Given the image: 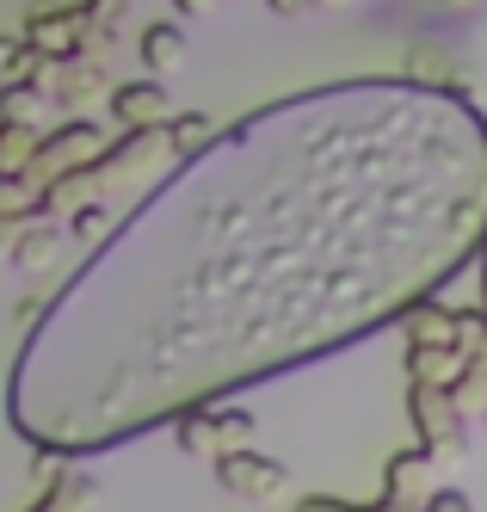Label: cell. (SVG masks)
<instances>
[{"label": "cell", "instance_id": "obj_1", "mask_svg": "<svg viewBox=\"0 0 487 512\" xmlns=\"http://www.w3.org/2000/svg\"><path fill=\"white\" fill-rule=\"evenodd\" d=\"M487 247V118L414 75L272 99L87 253L7 371L25 445L99 457L401 321Z\"/></svg>", "mask_w": 487, "mask_h": 512}, {"label": "cell", "instance_id": "obj_2", "mask_svg": "<svg viewBox=\"0 0 487 512\" xmlns=\"http://www.w3.org/2000/svg\"><path fill=\"white\" fill-rule=\"evenodd\" d=\"M173 167H179V155H173L167 124H148V130H124V136L93 161V186H99V198H118V192L161 186Z\"/></svg>", "mask_w": 487, "mask_h": 512}, {"label": "cell", "instance_id": "obj_3", "mask_svg": "<svg viewBox=\"0 0 487 512\" xmlns=\"http://www.w3.org/2000/svg\"><path fill=\"white\" fill-rule=\"evenodd\" d=\"M253 432H259V420H253L247 408H229V401H210V408H185V414L173 420L179 451H185V457H204V463L229 457V451H247V445H253Z\"/></svg>", "mask_w": 487, "mask_h": 512}, {"label": "cell", "instance_id": "obj_4", "mask_svg": "<svg viewBox=\"0 0 487 512\" xmlns=\"http://www.w3.org/2000/svg\"><path fill=\"white\" fill-rule=\"evenodd\" d=\"M407 414L420 426V445L438 463H463L469 457V420L457 414V401L444 383H407Z\"/></svg>", "mask_w": 487, "mask_h": 512}, {"label": "cell", "instance_id": "obj_5", "mask_svg": "<svg viewBox=\"0 0 487 512\" xmlns=\"http://www.w3.org/2000/svg\"><path fill=\"white\" fill-rule=\"evenodd\" d=\"M105 149H111V142H105V130H99L93 118H68V124L44 130V142H37V161H31V179H37V186H50V179H62V173L93 167Z\"/></svg>", "mask_w": 487, "mask_h": 512}, {"label": "cell", "instance_id": "obj_6", "mask_svg": "<svg viewBox=\"0 0 487 512\" xmlns=\"http://www.w3.org/2000/svg\"><path fill=\"white\" fill-rule=\"evenodd\" d=\"M50 87V99L62 105L68 118H93V105H111L105 93V62L99 56H62V62H44V75H37Z\"/></svg>", "mask_w": 487, "mask_h": 512}, {"label": "cell", "instance_id": "obj_7", "mask_svg": "<svg viewBox=\"0 0 487 512\" xmlns=\"http://www.w3.org/2000/svg\"><path fill=\"white\" fill-rule=\"evenodd\" d=\"M216 482H222V494H235V500H278L284 488H290V469L278 463V457H259L253 445L247 451H229V457H216Z\"/></svg>", "mask_w": 487, "mask_h": 512}, {"label": "cell", "instance_id": "obj_8", "mask_svg": "<svg viewBox=\"0 0 487 512\" xmlns=\"http://www.w3.org/2000/svg\"><path fill=\"white\" fill-rule=\"evenodd\" d=\"M87 25H93V13H87V0H81V7H37L19 31L31 38V50L44 56V62H62V56H81L87 50Z\"/></svg>", "mask_w": 487, "mask_h": 512}, {"label": "cell", "instance_id": "obj_9", "mask_svg": "<svg viewBox=\"0 0 487 512\" xmlns=\"http://www.w3.org/2000/svg\"><path fill=\"white\" fill-rule=\"evenodd\" d=\"M432 469H438V457L426 445L395 451L383 463V500H395V506H426L432 500Z\"/></svg>", "mask_w": 487, "mask_h": 512}, {"label": "cell", "instance_id": "obj_10", "mask_svg": "<svg viewBox=\"0 0 487 512\" xmlns=\"http://www.w3.org/2000/svg\"><path fill=\"white\" fill-rule=\"evenodd\" d=\"M111 118H118V130L167 124V118H173L167 81H161V75H148V81H124V87H111Z\"/></svg>", "mask_w": 487, "mask_h": 512}, {"label": "cell", "instance_id": "obj_11", "mask_svg": "<svg viewBox=\"0 0 487 512\" xmlns=\"http://www.w3.org/2000/svg\"><path fill=\"white\" fill-rule=\"evenodd\" d=\"M62 216L50 210H31L25 216V229H19V247H13V272H50L62 260Z\"/></svg>", "mask_w": 487, "mask_h": 512}, {"label": "cell", "instance_id": "obj_12", "mask_svg": "<svg viewBox=\"0 0 487 512\" xmlns=\"http://www.w3.org/2000/svg\"><path fill=\"white\" fill-rule=\"evenodd\" d=\"M395 327L407 334V346H457V334H463V309H444L438 297H420V303L401 309Z\"/></svg>", "mask_w": 487, "mask_h": 512}, {"label": "cell", "instance_id": "obj_13", "mask_svg": "<svg viewBox=\"0 0 487 512\" xmlns=\"http://www.w3.org/2000/svg\"><path fill=\"white\" fill-rule=\"evenodd\" d=\"M136 50H142V68H148V75H161V81H173L179 68L192 62V38H185L173 19H148L142 38H136Z\"/></svg>", "mask_w": 487, "mask_h": 512}, {"label": "cell", "instance_id": "obj_14", "mask_svg": "<svg viewBox=\"0 0 487 512\" xmlns=\"http://www.w3.org/2000/svg\"><path fill=\"white\" fill-rule=\"evenodd\" d=\"M50 112H56V99H50L44 81H13V87H0V118H7V124H37V130H44Z\"/></svg>", "mask_w": 487, "mask_h": 512}, {"label": "cell", "instance_id": "obj_15", "mask_svg": "<svg viewBox=\"0 0 487 512\" xmlns=\"http://www.w3.org/2000/svg\"><path fill=\"white\" fill-rule=\"evenodd\" d=\"M463 364H469L463 346H407V377L414 383H444L451 389L463 377Z\"/></svg>", "mask_w": 487, "mask_h": 512}, {"label": "cell", "instance_id": "obj_16", "mask_svg": "<svg viewBox=\"0 0 487 512\" xmlns=\"http://www.w3.org/2000/svg\"><path fill=\"white\" fill-rule=\"evenodd\" d=\"M93 506V475L87 469H62L56 482H44V494H37L25 512H87Z\"/></svg>", "mask_w": 487, "mask_h": 512}, {"label": "cell", "instance_id": "obj_17", "mask_svg": "<svg viewBox=\"0 0 487 512\" xmlns=\"http://www.w3.org/2000/svg\"><path fill=\"white\" fill-rule=\"evenodd\" d=\"M111 229H118V216H111V198H87L81 210L68 216V241H81L87 253L111 241Z\"/></svg>", "mask_w": 487, "mask_h": 512}, {"label": "cell", "instance_id": "obj_18", "mask_svg": "<svg viewBox=\"0 0 487 512\" xmlns=\"http://www.w3.org/2000/svg\"><path fill=\"white\" fill-rule=\"evenodd\" d=\"M37 142H44L37 124H7V118H0V173H31Z\"/></svg>", "mask_w": 487, "mask_h": 512}, {"label": "cell", "instance_id": "obj_19", "mask_svg": "<svg viewBox=\"0 0 487 512\" xmlns=\"http://www.w3.org/2000/svg\"><path fill=\"white\" fill-rule=\"evenodd\" d=\"M167 136H173V155L192 161V155H204L210 142H216V124H210V112H173L167 118Z\"/></svg>", "mask_w": 487, "mask_h": 512}, {"label": "cell", "instance_id": "obj_20", "mask_svg": "<svg viewBox=\"0 0 487 512\" xmlns=\"http://www.w3.org/2000/svg\"><path fill=\"white\" fill-rule=\"evenodd\" d=\"M451 401H457V414L475 426V420H487V358H469L463 364V377L451 383Z\"/></svg>", "mask_w": 487, "mask_h": 512}, {"label": "cell", "instance_id": "obj_21", "mask_svg": "<svg viewBox=\"0 0 487 512\" xmlns=\"http://www.w3.org/2000/svg\"><path fill=\"white\" fill-rule=\"evenodd\" d=\"M44 75V56L31 50V38L19 31V38H0V87H13V81H37Z\"/></svg>", "mask_w": 487, "mask_h": 512}, {"label": "cell", "instance_id": "obj_22", "mask_svg": "<svg viewBox=\"0 0 487 512\" xmlns=\"http://www.w3.org/2000/svg\"><path fill=\"white\" fill-rule=\"evenodd\" d=\"M44 204V186L31 173H0V216H31Z\"/></svg>", "mask_w": 487, "mask_h": 512}, {"label": "cell", "instance_id": "obj_23", "mask_svg": "<svg viewBox=\"0 0 487 512\" xmlns=\"http://www.w3.org/2000/svg\"><path fill=\"white\" fill-rule=\"evenodd\" d=\"M296 512H420V506H395V500H370V506H346V500H333V494H309Z\"/></svg>", "mask_w": 487, "mask_h": 512}, {"label": "cell", "instance_id": "obj_24", "mask_svg": "<svg viewBox=\"0 0 487 512\" xmlns=\"http://www.w3.org/2000/svg\"><path fill=\"white\" fill-rule=\"evenodd\" d=\"M19 229H25V216H0V278L13 272V247H19Z\"/></svg>", "mask_w": 487, "mask_h": 512}, {"label": "cell", "instance_id": "obj_25", "mask_svg": "<svg viewBox=\"0 0 487 512\" xmlns=\"http://www.w3.org/2000/svg\"><path fill=\"white\" fill-rule=\"evenodd\" d=\"M420 512H475V506H469L463 488H432V500H426Z\"/></svg>", "mask_w": 487, "mask_h": 512}, {"label": "cell", "instance_id": "obj_26", "mask_svg": "<svg viewBox=\"0 0 487 512\" xmlns=\"http://www.w3.org/2000/svg\"><path fill=\"white\" fill-rule=\"evenodd\" d=\"M87 13H93V19H105V25H118V19L130 13V0H87Z\"/></svg>", "mask_w": 487, "mask_h": 512}, {"label": "cell", "instance_id": "obj_27", "mask_svg": "<svg viewBox=\"0 0 487 512\" xmlns=\"http://www.w3.org/2000/svg\"><path fill=\"white\" fill-rule=\"evenodd\" d=\"M44 309H50L44 297H25V303H19V327H37V321H44Z\"/></svg>", "mask_w": 487, "mask_h": 512}, {"label": "cell", "instance_id": "obj_28", "mask_svg": "<svg viewBox=\"0 0 487 512\" xmlns=\"http://www.w3.org/2000/svg\"><path fill=\"white\" fill-rule=\"evenodd\" d=\"M266 7H272L278 19H296V13H309V7H315V0H266Z\"/></svg>", "mask_w": 487, "mask_h": 512}, {"label": "cell", "instance_id": "obj_29", "mask_svg": "<svg viewBox=\"0 0 487 512\" xmlns=\"http://www.w3.org/2000/svg\"><path fill=\"white\" fill-rule=\"evenodd\" d=\"M173 7H179V13H192V19H198V13H210V7H216V0H173Z\"/></svg>", "mask_w": 487, "mask_h": 512}, {"label": "cell", "instance_id": "obj_30", "mask_svg": "<svg viewBox=\"0 0 487 512\" xmlns=\"http://www.w3.org/2000/svg\"><path fill=\"white\" fill-rule=\"evenodd\" d=\"M481 309H487V253H481Z\"/></svg>", "mask_w": 487, "mask_h": 512}, {"label": "cell", "instance_id": "obj_31", "mask_svg": "<svg viewBox=\"0 0 487 512\" xmlns=\"http://www.w3.org/2000/svg\"><path fill=\"white\" fill-rule=\"evenodd\" d=\"M315 7H352V0H315Z\"/></svg>", "mask_w": 487, "mask_h": 512}, {"label": "cell", "instance_id": "obj_32", "mask_svg": "<svg viewBox=\"0 0 487 512\" xmlns=\"http://www.w3.org/2000/svg\"><path fill=\"white\" fill-rule=\"evenodd\" d=\"M444 7H469V0H444Z\"/></svg>", "mask_w": 487, "mask_h": 512}, {"label": "cell", "instance_id": "obj_33", "mask_svg": "<svg viewBox=\"0 0 487 512\" xmlns=\"http://www.w3.org/2000/svg\"><path fill=\"white\" fill-rule=\"evenodd\" d=\"M87 512H93V506H87Z\"/></svg>", "mask_w": 487, "mask_h": 512}, {"label": "cell", "instance_id": "obj_34", "mask_svg": "<svg viewBox=\"0 0 487 512\" xmlns=\"http://www.w3.org/2000/svg\"><path fill=\"white\" fill-rule=\"evenodd\" d=\"M481 253H487V247H481Z\"/></svg>", "mask_w": 487, "mask_h": 512}]
</instances>
